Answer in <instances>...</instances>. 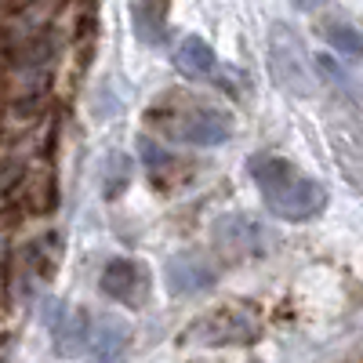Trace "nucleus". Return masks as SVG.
<instances>
[{"instance_id":"nucleus-1","label":"nucleus","mask_w":363,"mask_h":363,"mask_svg":"<svg viewBox=\"0 0 363 363\" xmlns=\"http://www.w3.org/2000/svg\"><path fill=\"white\" fill-rule=\"evenodd\" d=\"M255 186L265 200V207L284 222H309L316 215H323L327 207V189L323 182L301 174L287 157L277 153H255L247 164Z\"/></svg>"},{"instance_id":"nucleus-11","label":"nucleus","mask_w":363,"mask_h":363,"mask_svg":"<svg viewBox=\"0 0 363 363\" xmlns=\"http://www.w3.org/2000/svg\"><path fill=\"white\" fill-rule=\"evenodd\" d=\"M320 33H323V40L335 48L338 55H345V58H363V33H359L352 22H345V18H327V22L320 26Z\"/></svg>"},{"instance_id":"nucleus-10","label":"nucleus","mask_w":363,"mask_h":363,"mask_svg":"<svg viewBox=\"0 0 363 363\" xmlns=\"http://www.w3.org/2000/svg\"><path fill=\"white\" fill-rule=\"evenodd\" d=\"M135 33L149 48L164 44V37H167V0H138V8H135Z\"/></svg>"},{"instance_id":"nucleus-5","label":"nucleus","mask_w":363,"mask_h":363,"mask_svg":"<svg viewBox=\"0 0 363 363\" xmlns=\"http://www.w3.org/2000/svg\"><path fill=\"white\" fill-rule=\"evenodd\" d=\"M174 62L186 77H196V80H222V62L218 55L211 51V44L196 33L182 37L178 48H174Z\"/></svg>"},{"instance_id":"nucleus-6","label":"nucleus","mask_w":363,"mask_h":363,"mask_svg":"<svg viewBox=\"0 0 363 363\" xmlns=\"http://www.w3.org/2000/svg\"><path fill=\"white\" fill-rule=\"evenodd\" d=\"M193 330H203L207 335L203 342H215V345H222V342H251L255 338V323L240 309H218V313L196 320Z\"/></svg>"},{"instance_id":"nucleus-9","label":"nucleus","mask_w":363,"mask_h":363,"mask_svg":"<svg viewBox=\"0 0 363 363\" xmlns=\"http://www.w3.org/2000/svg\"><path fill=\"white\" fill-rule=\"evenodd\" d=\"M335 157L342 164V174L363 193V131L359 128H335Z\"/></svg>"},{"instance_id":"nucleus-7","label":"nucleus","mask_w":363,"mask_h":363,"mask_svg":"<svg viewBox=\"0 0 363 363\" xmlns=\"http://www.w3.org/2000/svg\"><path fill=\"white\" fill-rule=\"evenodd\" d=\"M128 335L131 330L120 320H113V316H87L84 345H87V352H95V356H120L128 349Z\"/></svg>"},{"instance_id":"nucleus-2","label":"nucleus","mask_w":363,"mask_h":363,"mask_svg":"<svg viewBox=\"0 0 363 363\" xmlns=\"http://www.w3.org/2000/svg\"><path fill=\"white\" fill-rule=\"evenodd\" d=\"M157 124L164 131H171V138L178 142H189V145H225L233 138V116L215 109V106H203L193 99H182L171 116H157Z\"/></svg>"},{"instance_id":"nucleus-3","label":"nucleus","mask_w":363,"mask_h":363,"mask_svg":"<svg viewBox=\"0 0 363 363\" xmlns=\"http://www.w3.org/2000/svg\"><path fill=\"white\" fill-rule=\"evenodd\" d=\"M269 69H272V80L284 91H291V95L306 99L313 91V69H309L306 44H301L294 29H287L280 22L269 29Z\"/></svg>"},{"instance_id":"nucleus-12","label":"nucleus","mask_w":363,"mask_h":363,"mask_svg":"<svg viewBox=\"0 0 363 363\" xmlns=\"http://www.w3.org/2000/svg\"><path fill=\"white\" fill-rule=\"evenodd\" d=\"M128 178H131V160L113 153L109 157V174H106V196H120V189L128 186Z\"/></svg>"},{"instance_id":"nucleus-8","label":"nucleus","mask_w":363,"mask_h":363,"mask_svg":"<svg viewBox=\"0 0 363 363\" xmlns=\"http://www.w3.org/2000/svg\"><path fill=\"white\" fill-rule=\"evenodd\" d=\"M215 272H211L196 255H182V258H171L167 262V284L174 294H196L203 287H211Z\"/></svg>"},{"instance_id":"nucleus-13","label":"nucleus","mask_w":363,"mask_h":363,"mask_svg":"<svg viewBox=\"0 0 363 363\" xmlns=\"http://www.w3.org/2000/svg\"><path fill=\"white\" fill-rule=\"evenodd\" d=\"M291 4L298 11H316V8H323V0H291Z\"/></svg>"},{"instance_id":"nucleus-4","label":"nucleus","mask_w":363,"mask_h":363,"mask_svg":"<svg viewBox=\"0 0 363 363\" xmlns=\"http://www.w3.org/2000/svg\"><path fill=\"white\" fill-rule=\"evenodd\" d=\"M102 294L113 298L116 306L142 309L145 298H149V272L131 258H113L102 269Z\"/></svg>"}]
</instances>
